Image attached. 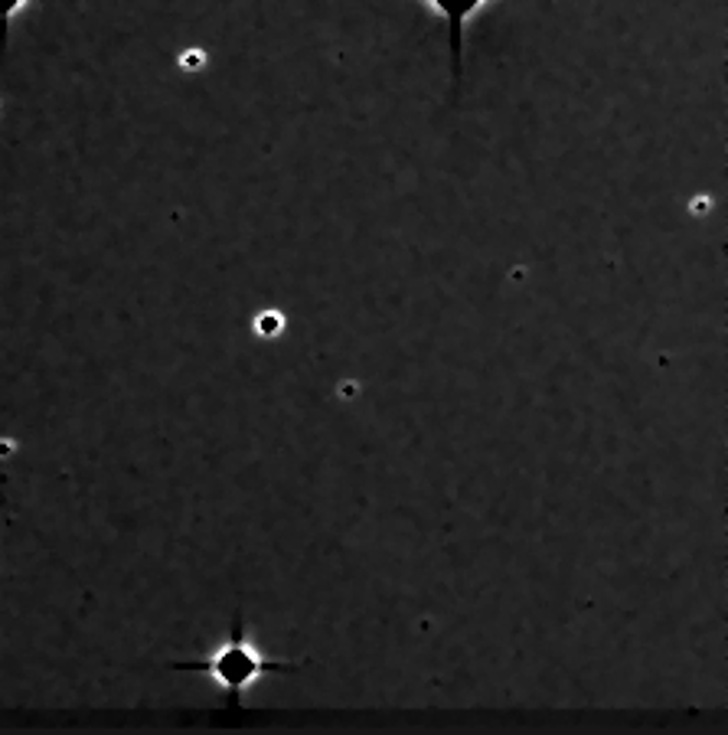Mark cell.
Instances as JSON below:
<instances>
[{"mask_svg": "<svg viewBox=\"0 0 728 735\" xmlns=\"http://www.w3.org/2000/svg\"><path fill=\"white\" fill-rule=\"evenodd\" d=\"M36 0H0V53L7 49V36H10V23L20 10H26Z\"/></svg>", "mask_w": 728, "mask_h": 735, "instance_id": "obj_3", "label": "cell"}, {"mask_svg": "<svg viewBox=\"0 0 728 735\" xmlns=\"http://www.w3.org/2000/svg\"><path fill=\"white\" fill-rule=\"evenodd\" d=\"M282 330H285V317H282L278 310H262V314L255 317V333H259V337L272 340V337H278Z\"/></svg>", "mask_w": 728, "mask_h": 735, "instance_id": "obj_4", "label": "cell"}, {"mask_svg": "<svg viewBox=\"0 0 728 735\" xmlns=\"http://www.w3.org/2000/svg\"><path fill=\"white\" fill-rule=\"evenodd\" d=\"M304 660H275L272 654H265L252 634L246 631L242 614L232 618V627L226 634V641H219L206 657L200 660H180L173 664V670L180 674H203L209 683H216L226 697L229 706H239L242 697L265 680L269 674H294Z\"/></svg>", "mask_w": 728, "mask_h": 735, "instance_id": "obj_1", "label": "cell"}, {"mask_svg": "<svg viewBox=\"0 0 728 735\" xmlns=\"http://www.w3.org/2000/svg\"><path fill=\"white\" fill-rule=\"evenodd\" d=\"M422 3L432 7L437 16L444 20L447 53H451V76H454V89H457L460 86V72H464V30L493 0H422Z\"/></svg>", "mask_w": 728, "mask_h": 735, "instance_id": "obj_2", "label": "cell"}]
</instances>
